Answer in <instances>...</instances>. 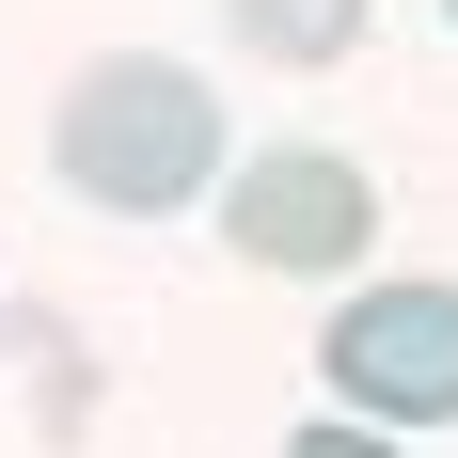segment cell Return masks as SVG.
I'll use <instances>...</instances> for the list:
<instances>
[{
	"instance_id": "obj_4",
	"label": "cell",
	"mask_w": 458,
	"mask_h": 458,
	"mask_svg": "<svg viewBox=\"0 0 458 458\" xmlns=\"http://www.w3.org/2000/svg\"><path fill=\"white\" fill-rule=\"evenodd\" d=\"M222 16H237V47H253V64H301V80L364 47V0H222Z\"/></svg>"
},
{
	"instance_id": "obj_5",
	"label": "cell",
	"mask_w": 458,
	"mask_h": 458,
	"mask_svg": "<svg viewBox=\"0 0 458 458\" xmlns=\"http://www.w3.org/2000/svg\"><path fill=\"white\" fill-rule=\"evenodd\" d=\"M284 458H395V443H379V427H348V411H317V427H301Z\"/></svg>"
},
{
	"instance_id": "obj_3",
	"label": "cell",
	"mask_w": 458,
	"mask_h": 458,
	"mask_svg": "<svg viewBox=\"0 0 458 458\" xmlns=\"http://www.w3.org/2000/svg\"><path fill=\"white\" fill-rule=\"evenodd\" d=\"M222 237L253 269H348L379 237V190H364V158H332V142H269V158H237Z\"/></svg>"
},
{
	"instance_id": "obj_2",
	"label": "cell",
	"mask_w": 458,
	"mask_h": 458,
	"mask_svg": "<svg viewBox=\"0 0 458 458\" xmlns=\"http://www.w3.org/2000/svg\"><path fill=\"white\" fill-rule=\"evenodd\" d=\"M317 379L348 427H458V284H364L332 301Z\"/></svg>"
},
{
	"instance_id": "obj_1",
	"label": "cell",
	"mask_w": 458,
	"mask_h": 458,
	"mask_svg": "<svg viewBox=\"0 0 458 458\" xmlns=\"http://www.w3.org/2000/svg\"><path fill=\"white\" fill-rule=\"evenodd\" d=\"M47 158H64V190L111 206V222H174L190 190L222 174V95L190 80V64H158V47H111V64L64 80Z\"/></svg>"
},
{
	"instance_id": "obj_6",
	"label": "cell",
	"mask_w": 458,
	"mask_h": 458,
	"mask_svg": "<svg viewBox=\"0 0 458 458\" xmlns=\"http://www.w3.org/2000/svg\"><path fill=\"white\" fill-rule=\"evenodd\" d=\"M443 16H458V0H443Z\"/></svg>"
}]
</instances>
